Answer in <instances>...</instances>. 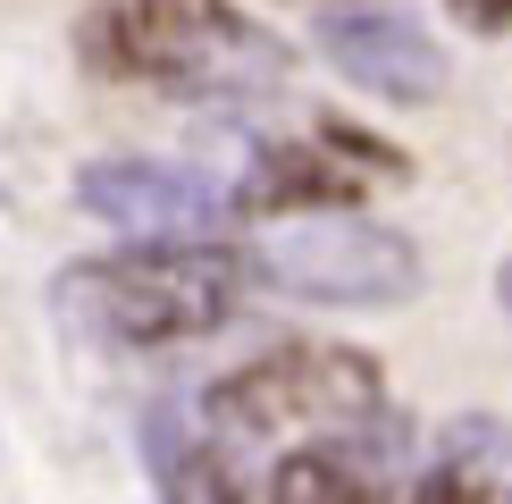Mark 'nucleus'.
<instances>
[{
  "instance_id": "nucleus-12",
  "label": "nucleus",
  "mask_w": 512,
  "mask_h": 504,
  "mask_svg": "<svg viewBox=\"0 0 512 504\" xmlns=\"http://www.w3.org/2000/svg\"><path fill=\"white\" fill-rule=\"evenodd\" d=\"M496 303H504V320H512V252H504V269H496Z\"/></svg>"
},
{
  "instance_id": "nucleus-9",
  "label": "nucleus",
  "mask_w": 512,
  "mask_h": 504,
  "mask_svg": "<svg viewBox=\"0 0 512 504\" xmlns=\"http://www.w3.org/2000/svg\"><path fill=\"white\" fill-rule=\"evenodd\" d=\"M269 504H370V479H361L345 454L311 446V454H286V462H277Z\"/></svg>"
},
{
  "instance_id": "nucleus-5",
  "label": "nucleus",
  "mask_w": 512,
  "mask_h": 504,
  "mask_svg": "<svg viewBox=\"0 0 512 504\" xmlns=\"http://www.w3.org/2000/svg\"><path fill=\"white\" fill-rule=\"evenodd\" d=\"M76 202L84 219L118 227V236H143V244H210L227 219H236V194L202 177V168H177V160H93L76 177Z\"/></svg>"
},
{
  "instance_id": "nucleus-2",
  "label": "nucleus",
  "mask_w": 512,
  "mask_h": 504,
  "mask_svg": "<svg viewBox=\"0 0 512 504\" xmlns=\"http://www.w3.org/2000/svg\"><path fill=\"white\" fill-rule=\"evenodd\" d=\"M84 59L168 93H269L286 76V51L227 0H101L84 17Z\"/></svg>"
},
{
  "instance_id": "nucleus-4",
  "label": "nucleus",
  "mask_w": 512,
  "mask_h": 504,
  "mask_svg": "<svg viewBox=\"0 0 512 504\" xmlns=\"http://www.w3.org/2000/svg\"><path fill=\"white\" fill-rule=\"evenodd\" d=\"M387 404V378L353 345H277L261 362L227 370L210 387V429L219 437H294V429H361Z\"/></svg>"
},
{
  "instance_id": "nucleus-11",
  "label": "nucleus",
  "mask_w": 512,
  "mask_h": 504,
  "mask_svg": "<svg viewBox=\"0 0 512 504\" xmlns=\"http://www.w3.org/2000/svg\"><path fill=\"white\" fill-rule=\"evenodd\" d=\"M454 17L471 34H512V0H454Z\"/></svg>"
},
{
  "instance_id": "nucleus-8",
  "label": "nucleus",
  "mask_w": 512,
  "mask_h": 504,
  "mask_svg": "<svg viewBox=\"0 0 512 504\" xmlns=\"http://www.w3.org/2000/svg\"><path fill=\"white\" fill-rule=\"evenodd\" d=\"M345 202H353V177L336 160H319L311 143H269L261 177L236 194V210H269V219H294V210H345Z\"/></svg>"
},
{
  "instance_id": "nucleus-7",
  "label": "nucleus",
  "mask_w": 512,
  "mask_h": 504,
  "mask_svg": "<svg viewBox=\"0 0 512 504\" xmlns=\"http://www.w3.org/2000/svg\"><path fill=\"white\" fill-rule=\"evenodd\" d=\"M412 504H512V429L487 412H462Z\"/></svg>"
},
{
  "instance_id": "nucleus-6",
  "label": "nucleus",
  "mask_w": 512,
  "mask_h": 504,
  "mask_svg": "<svg viewBox=\"0 0 512 504\" xmlns=\"http://www.w3.org/2000/svg\"><path fill=\"white\" fill-rule=\"evenodd\" d=\"M319 51H328V68L345 84H361V93H378V101H403V110H420V101L445 93V51L429 42V26H412V17H395V9L319 17Z\"/></svg>"
},
{
  "instance_id": "nucleus-1",
  "label": "nucleus",
  "mask_w": 512,
  "mask_h": 504,
  "mask_svg": "<svg viewBox=\"0 0 512 504\" xmlns=\"http://www.w3.org/2000/svg\"><path fill=\"white\" fill-rule=\"evenodd\" d=\"M244 303V261L219 244H135V252H101L76 261L59 278V311L126 353H160V345H194V336L227 328Z\"/></svg>"
},
{
  "instance_id": "nucleus-10",
  "label": "nucleus",
  "mask_w": 512,
  "mask_h": 504,
  "mask_svg": "<svg viewBox=\"0 0 512 504\" xmlns=\"http://www.w3.org/2000/svg\"><path fill=\"white\" fill-rule=\"evenodd\" d=\"M168 504H244V471L227 446H194L168 462Z\"/></svg>"
},
{
  "instance_id": "nucleus-3",
  "label": "nucleus",
  "mask_w": 512,
  "mask_h": 504,
  "mask_svg": "<svg viewBox=\"0 0 512 504\" xmlns=\"http://www.w3.org/2000/svg\"><path fill=\"white\" fill-rule=\"evenodd\" d=\"M252 269L294 294V303H336V311H378L420 294V244L353 210H294L252 236Z\"/></svg>"
}]
</instances>
